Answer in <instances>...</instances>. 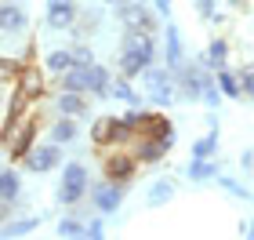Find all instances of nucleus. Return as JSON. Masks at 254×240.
I'll use <instances>...</instances> for the list:
<instances>
[{
	"label": "nucleus",
	"instance_id": "34",
	"mask_svg": "<svg viewBox=\"0 0 254 240\" xmlns=\"http://www.w3.org/2000/svg\"><path fill=\"white\" fill-rule=\"evenodd\" d=\"M73 62L76 66H95V51H91L87 44H76L73 48Z\"/></svg>",
	"mask_w": 254,
	"mask_h": 240
},
{
	"label": "nucleus",
	"instance_id": "36",
	"mask_svg": "<svg viewBox=\"0 0 254 240\" xmlns=\"http://www.w3.org/2000/svg\"><path fill=\"white\" fill-rule=\"evenodd\" d=\"M240 84H244V95H247V98H254V66L240 70Z\"/></svg>",
	"mask_w": 254,
	"mask_h": 240
},
{
	"label": "nucleus",
	"instance_id": "21",
	"mask_svg": "<svg viewBox=\"0 0 254 240\" xmlns=\"http://www.w3.org/2000/svg\"><path fill=\"white\" fill-rule=\"evenodd\" d=\"M214 84L225 98H244V84H240V73H229V70H218L214 73Z\"/></svg>",
	"mask_w": 254,
	"mask_h": 240
},
{
	"label": "nucleus",
	"instance_id": "16",
	"mask_svg": "<svg viewBox=\"0 0 254 240\" xmlns=\"http://www.w3.org/2000/svg\"><path fill=\"white\" fill-rule=\"evenodd\" d=\"M18 197H22V178H18V171L4 167V171H0V204H15Z\"/></svg>",
	"mask_w": 254,
	"mask_h": 240
},
{
	"label": "nucleus",
	"instance_id": "38",
	"mask_svg": "<svg viewBox=\"0 0 254 240\" xmlns=\"http://www.w3.org/2000/svg\"><path fill=\"white\" fill-rule=\"evenodd\" d=\"M196 11H200L203 18H214L218 15V0H196Z\"/></svg>",
	"mask_w": 254,
	"mask_h": 240
},
{
	"label": "nucleus",
	"instance_id": "25",
	"mask_svg": "<svg viewBox=\"0 0 254 240\" xmlns=\"http://www.w3.org/2000/svg\"><path fill=\"white\" fill-rule=\"evenodd\" d=\"M15 84H18V91H22V95H29V98L44 95V77H40L37 70H22V77L15 80Z\"/></svg>",
	"mask_w": 254,
	"mask_h": 240
},
{
	"label": "nucleus",
	"instance_id": "4",
	"mask_svg": "<svg viewBox=\"0 0 254 240\" xmlns=\"http://www.w3.org/2000/svg\"><path fill=\"white\" fill-rule=\"evenodd\" d=\"M124 193H127V182H95L91 186V204L102 211V215H113V211H120V204H124Z\"/></svg>",
	"mask_w": 254,
	"mask_h": 240
},
{
	"label": "nucleus",
	"instance_id": "24",
	"mask_svg": "<svg viewBox=\"0 0 254 240\" xmlns=\"http://www.w3.org/2000/svg\"><path fill=\"white\" fill-rule=\"evenodd\" d=\"M91 95L95 98H109L113 95V87H109V70L106 66H91Z\"/></svg>",
	"mask_w": 254,
	"mask_h": 240
},
{
	"label": "nucleus",
	"instance_id": "30",
	"mask_svg": "<svg viewBox=\"0 0 254 240\" xmlns=\"http://www.w3.org/2000/svg\"><path fill=\"white\" fill-rule=\"evenodd\" d=\"M175 197V182H153V189H149V204L160 208V204H167Z\"/></svg>",
	"mask_w": 254,
	"mask_h": 240
},
{
	"label": "nucleus",
	"instance_id": "10",
	"mask_svg": "<svg viewBox=\"0 0 254 240\" xmlns=\"http://www.w3.org/2000/svg\"><path fill=\"white\" fill-rule=\"evenodd\" d=\"M48 26L51 29H73L76 26V4L73 0H48Z\"/></svg>",
	"mask_w": 254,
	"mask_h": 240
},
{
	"label": "nucleus",
	"instance_id": "2",
	"mask_svg": "<svg viewBox=\"0 0 254 240\" xmlns=\"http://www.w3.org/2000/svg\"><path fill=\"white\" fill-rule=\"evenodd\" d=\"M142 80H145V91H149V106H171V102L178 98L175 70H156V66H149L142 73Z\"/></svg>",
	"mask_w": 254,
	"mask_h": 240
},
{
	"label": "nucleus",
	"instance_id": "27",
	"mask_svg": "<svg viewBox=\"0 0 254 240\" xmlns=\"http://www.w3.org/2000/svg\"><path fill=\"white\" fill-rule=\"evenodd\" d=\"M37 226H40L37 215H33V219H18V222H4L0 226V237H29Z\"/></svg>",
	"mask_w": 254,
	"mask_h": 240
},
{
	"label": "nucleus",
	"instance_id": "6",
	"mask_svg": "<svg viewBox=\"0 0 254 240\" xmlns=\"http://www.w3.org/2000/svg\"><path fill=\"white\" fill-rule=\"evenodd\" d=\"M138 164H142V160H138L134 153L117 150V153H109L106 160H102V175L113 178V182H131L138 175Z\"/></svg>",
	"mask_w": 254,
	"mask_h": 240
},
{
	"label": "nucleus",
	"instance_id": "20",
	"mask_svg": "<svg viewBox=\"0 0 254 240\" xmlns=\"http://www.w3.org/2000/svg\"><path fill=\"white\" fill-rule=\"evenodd\" d=\"M117 120H120V117H98L95 124H91V142H95V146H113Z\"/></svg>",
	"mask_w": 254,
	"mask_h": 240
},
{
	"label": "nucleus",
	"instance_id": "5",
	"mask_svg": "<svg viewBox=\"0 0 254 240\" xmlns=\"http://www.w3.org/2000/svg\"><path fill=\"white\" fill-rule=\"evenodd\" d=\"M59 160H62V146L59 142H40V146L29 150V157L22 160V164H26V171H33V175H48V171L59 167Z\"/></svg>",
	"mask_w": 254,
	"mask_h": 240
},
{
	"label": "nucleus",
	"instance_id": "32",
	"mask_svg": "<svg viewBox=\"0 0 254 240\" xmlns=\"http://www.w3.org/2000/svg\"><path fill=\"white\" fill-rule=\"evenodd\" d=\"M22 70H26V66L15 62V59H7V55L0 59V80H7V84H11V80H18V77H22Z\"/></svg>",
	"mask_w": 254,
	"mask_h": 240
},
{
	"label": "nucleus",
	"instance_id": "42",
	"mask_svg": "<svg viewBox=\"0 0 254 240\" xmlns=\"http://www.w3.org/2000/svg\"><path fill=\"white\" fill-rule=\"evenodd\" d=\"M0 171H4V164H0Z\"/></svg>",
	"mask_w": 254,
	"mask_h": 240
},
{
	"label": "nucleus",
	"instance_id": "3",
	"mask_svg": "<svg viewBox=\"0 0 254 240\" xmlns=\"http://www.w3.org/2000/svg\"><path fill=\"white\" fill-rule=\"evenodd\" d=\"M87 193V167L80 164V160H73V164L62 167V186H59V200L65 204V208H73V204L84 200Z\"/></svg>",
	"mask_w": 254,
	"mask_h": 240
},
{
	"label": "nucleus",
	"instance_id": "23",
	"mask_svg": "<svg viewBox=\"0 0 254 240\" xmlns=\"http://www.w3.org/2000/svg\"><path fill=\"white\" fill-rule=\"evenodd\" d=\"M145 48H156L153 33H145V29H124V51H145Z\"/></svg>",
	"mask_w": 254,
	"mask_h": 240
},
{
	"label": "nucleus",
	"instance_id": "12",
	"mask_svg": "<svg viewBox=\"0 0 254 240\" xmlns=\"http://www.w3.org/2000/svg\"><path fill=\"white\" fill-rule=\"evenodd\" d=\"M167 150H171V146H164L160 139H153V135H138V142H134V157L142 160V164H156V160H164Z\"/></svg>",
	"mask_w": 254,
	"mask_h": 240
},
{
	"label": "nucleus",
	"instance_id": "1",
	"mask_svg": "<svg viewBox=\"0 0 254 240\" xmlns=\"http://www.w3.org/2000/svg\"><path fill=\"white\" fill-rule=\"evenodd\" d=\"M175 91H178V98L182 102H196V98H203V87L207 84H214V77L207 66H189V62H182L178 70H175Z\"/></svg>",
	"mask_w": 254,
	"mask_h": 240
},
{
	"label": "nucleus",
	"instance_id": "39",
	"mask_svg": "<svg viewBox=\"0 0 254 240\" xmlns=\"http://www.w3.org/2000/svg\"><path fill=\"white\" fill-rule=\"evenodd\" d=\"M171 4H175V0H153V7L160 11V15H167V11H171Z\"/></svg>",
	"mask_w": 254,
	"mask_h": 240
},
{
	"label": "nucleus",
	"instance_id": "28",
	"mask_svg": "<svg viewBox=\"0 0 254 240\" xmlns=\"http://www.w3.org/2000/svg\"><path fill=\"white\" fill-rule=\"evenodd\" d=\"M73 66H76V62H73V51H62V48H59V51H51V55H48V70H51L55 77L69 73Z\"/></svg>",
	"mask_w": 254,
	"mask_h": 240
},
{
	"label": "nucleus",
	"instance_id": "14",
	"mask_svg": "<svg viewBox=\"0 0 254 240\" xmlns=\"http://www.w3.org/2000/svg\"><path fill=\"white\" fill-rule=\"evenodd\" d=\"M80 139V124L76 117H59L51 124V142H59V146H69V142H76Z\"/></svg>",
	"mask_w": 254,
	"mask_h": 240
},
{
	"label": "nucleus",
	"instance_id": "35",
	"mask_svg": "<svg viewBox=\"0 0 254 240\" xmlns=\"http://www.w3.org/2000/svg\"><path fill=\"white\" fill-rule=\"evenodd\" d=\"M222 189H229V193H233V197H240V200H251V189L240 186V182H233V178H222Z\"/></svg>",
	"mask_w": 254,
	"mask_h": 240
},
{
	"label": "nucleus",
	"instance_id": "7",
	"mask_svg": "<svg viewBox=\"0 0 254 240\" xmlns=\"http://www.w3.org/2000/svg\"><path fill=\"white\" fill-rule=\"evenodd\" d=\"M117 11H120V22H124L127 29H145V33H156V26H160L156 15H153V11H149L145 4H124V7H117Z\"/></svg>",
	"mask_w": 254,
	"mask_h": 240
},
{
	"label": "nucleus",
	"instance_id": "15",
	"mask_svg": "<svg viewBox=\"0 0 254 240\" xmlns=\"http://www.w3.org/2000/svg\"><path fill=\"white\" fill-rule=\"evenodd\" d=\"M186 175L192 182H211L218 178V164H214V157H192L189 160V167H186Z\"/></svg>",
	"mask_w": 254,
	"mask_h": 240
},
{
	"label": "nucleus",
	"instance_id": "26",
	"mask_svg": "<svg viewBox=\"0 0 254 240\" xmlns=\"http://www.w3.org/2000/svg\"><path fill=\"white\" fill-rule=\"evenodd\" d=\"M145 135H153V139H160L164 146H175V124H171L167 117H160V113H156V120L149 124V131H145Z\"/></svg>",
	"mask_w": 254,
	"mask_h": 240
},
{
	"label": "nucleus",
	"instance_id": "18",
	"mask_svg": "<svg viewBox=\"0 0 254 240\" xmlns=\"http://www.w3.org/2000/svg\"><path fill=\"white\" fill-rule=\"evenodd\" d=\"M164 59H167V70H178L186 62V48H182V37L175 26H167V44H164Z\"/></svg>",
	"mask_w": 254,
	"mask_h": 240
},
{
	"label": "nucleus",
	"instance_id": "17",
	"mask_svg": "<svg viewBox=\"0 0 254 240\" xmlns=\"http://www.w3.org/2000/svg\"><path fill=\"white\" fill-rule=\"evenodd\" d=\"M55 106H59L62 117H84V113H87V98L80 95V91H62Z\"/></svg>",
	"mask_w": 254,
	"mask_h": 240
},
{
	"label": "nucleus",
	"instance_id": "33",
	"mask_svg": "<svg viewBox=\"0 0 254 240\" xmlns=\"http://www.w3.org/2000/svg\"><path fill=\"white\" fill-rule=\"evenodd\" d=\"M55 233H59L62 240H73V237H84V222H76V219H62V222H59V230H55Z\"/></svg>",
	"mask_w": 254,
	"mask_h": 240
},
{
	"label": "nucleus",
	"instance_id": "11",
	"mask_svg": "<svg viewBox=\"0 0 254 240\" xmlns=\"http://www.w3.org/2000/svg\"><path fill=\"white\" fill-rule=\"evenodd\" d=\"M33 146H37V120L29 117L26 124H22V131L15 135V139H11V146H7V157H11V160H26Z\"/></svg>",
	"mask_w": 254,
	"mask_h": 240
},
{
	"label": "nucleus",
	"instance_id": "41",
	"mask_svg": "<svg viewBox=\"0 0 254 240\" xmlns=\"http://www.w3.org/2000/svg\"><path fill=\"white\" fill-rule=\"evenodd\" d=\"M225 4H233V7H244V4H247V0H225Z\"/></svg>",
	"mask_w": 254,
	"mask_h": 240
},
{
	"label": "nucleus",
	"instance_id": "19",
	"mask_svg": "<svg viewBox=\"0 0 254 240\" xmlns=\"http://www.w3.org/2000/svg\"><path fill=\"white\" fill-rule=\"evenodd\" d=\"M225 59H229V44L218 37V40H211L207 44V55H203V66L211 73H218V70H225Z\"/></svg>",
	"mask_w": 254,
	"mask_h": 240
},
{
	"label": "nucleus",
	"instance_id": "13",
	"mask_svg": "<svg viewBox=\"0 0 254 240\" xmlns=\"http://www.w3.org/2000/svg\"><path fill=\"white\" fill-rule=\"evenodd\" d=\"M62 91H80V95H87L91 91V66H73L69 73H62Z\"/></svg>",
	"mask_w": 254,
	"mask_h": 240
},
{
	"label": "nucleus",
	"instance_id": "31",
	"mask_svg": "<svg viewBox=\"0 0 254 240\" xmlns=\"http://www.w3.org/2000/svg\"><path fill=\"white\" fill-rule=\"evenodd\" d=\"M113 98L124 102V106H138V102H142V98H138V91L127 84V77H124V80H117V87H113Z\"/></svg>",
	"mask_w": 254,
	"mask_h": 240
},
{
	"label": "nucleus",
	"instance_id": "40",
	"mask_svg": "<svg viewBox=\"0 0 254 240\" xmlns=\"http://www.w3.org/2000/svg\"><path fill=\"white\" fill-rule=\"evenodd\" d=\"M106 4H113V7H124V4H131V0H106Z\"/></svg>",
	"mask_w": 254,
	"mask_h": 240
},
{
	"label": "nucleus",
	"instance_id": "22",
	"mask_svg": "<svg viewBox=\"0 0 254 240\" xmlns=\"http://www.w3.org/2000/svg\"><path fill=\"white\" fill-rule=\"evenodd\" d=\"M120 120L127 124V128H134V131H149V124L156 120V113H145V109H138V106H127V113H120Z\"/></svg>",
	"mask_w": 254,
	"mask_h": 240
},
{
	"label": "nucleus",
	"instance_id": "29",
	"mask_svg": "<svg viewBox=\"0 0 254 240\" xmlns=\"http://www.w3.org/2000/svg\"><path fill=\"white\" fill-rule=\"evenodd\" d=\"M214 153H218V128L211 124V131L200 142H192V157H214Z\"/></svg>",
	"mask_w": 254,
	"mask_h": 240
},
{
	"label": "nucleus",
	"instance_id": "9",
	"mask_svg": "<svg viewBox=\"0 0 254 240\" xmlns=\"http://www.w3.org/2000/svg\"><path fill=\"white\" fill-rule=\"evenodd\" d=\"M26 26H29L26 7L15 0H0V33H22Z\"/></svg>",
	"mask_w": 254,
	"mask_h": 240
},
{
	"label": "nucleus",
	"instance_id": "37",
	"mask_svg": "<svg viewBox=\"0 0 254 240\" xmlns=\"http://www.w3.org/2000/svg\"><path fill=\"white\" fill-rule=\"evenodd\" d=\"M84 237H87V240H102V237H106V226H102V219L87 222V226H84Z\"/></svg>",
	"mask_w": 254,
	"mask_h": 240
},
{
	"label": "nucleus",
	"instance_id": "8",
	"mask_svg": "<svg viewBox=\"0 0 254 240\" xmlns=\"http://www.w3.org/2000/svg\"><path fill=\"white\" fill-rule=\"evenodd\" d=\"M156 62V48H145V51H120V73L131 80V77H142L149 66Z\"/></svg>",
	"mask_w": 254,
	"mask_h": 240
}]
</instances>
